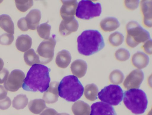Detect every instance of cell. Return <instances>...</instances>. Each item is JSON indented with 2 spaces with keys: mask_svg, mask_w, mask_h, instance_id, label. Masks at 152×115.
Listing matches in <instances>:
<instances>
[{
  "mask_svg": "<svg viewBox=\"0 0 152 115\" xmlns=\"http://www.w3.org/2000/svg\"><path fill=\"white\" fill-rule=\"evenodd\" d=\"M50 68L44 65L35 64L28 71L22 85L25 90L43 93L48 88L50 79Z\"/></svg>",
  "mask_w": 152,
  "mask_h": 115,
  "instance_id": "obj_1",
  "label": "cell"
},
{
  "mask_svg": "<svg viewBox=\"0 0 152 115\" xmlns=\"http://www.w3.org/2000/svg\"><path fill=\"white\" fill-rule=\"evenodd\" d=\"M77 50L81 54L89 56L102 49L105 46L103 37L96 30L83 31L77 37Z\"/></svg>",
  "mask_w": 152,
  "mask_h": 115,
  "instance_id": "obj_2",
  "label": "cell"
},
{
  "mask_svg": "<svg viewBox=\"0 0 152 115\" xmlns=\"http://www.w3.org/2000/svg\"><path fill=\"white\" fill-rule=\"evenodd\" d=\"M59 95L66 101L75 102L82 96L84 88L78 78L73 75L64 77L58 86Z\"/></svg>",
  "mask_w": 152,
  "mask_h": 115,
  "instance_id": "obj_3",
  "label": "cell"
},
{
  "mask_svg": "<svg viewBox=\"0 0 152 115\" xmlns=\"http://www.w3.org/2000/svg\"><path fill=\"white\" fill-rule=\"evenodd\" d=\"M123 101L126 107L136 114L143 113L147 108V97L141 89H132L125 91Z\"/></svg>",
  "mask_w": 152,
  "mask_h": 115,
  "instance_id": "obj_4",
  "label": "cell"
},
{
  "mask_svg": "<svg viewBox=\"0 0 152 115\" xmlns=\"http://www.w3.org/2000/svg\"><path fill=\"white\" fill-rule=\"evenodd\" d=\"M126 42L131 47H134L140 43L151 39L149 32L136 21L129 22L126 25Z\"/></svg>",
  "mask_w": 152,
  "mask_h": 115,
  "instance_id": "obj_5",
  "label": "cell"
},
{
  "mask_svg": "<svg viewBox=\"0 0 152 115\" xmlns=\"http://www.w3.org/2000/svg\"><path fill=\"white\" fill-rule=\"evenodd\" d=\"M102 12L101 4L91 1L82 0L78 3L76 16L80 19L88 20L100 16Z\"/></svg>",
  "mask_w": 152,
  "mask_h": 115,
  "instance_id": "obj_6",
  "label": "cell"
},
{
  "mask_svg": "<svg viewBox=\"0 0 152 115\" xmlns=\"http://www.w3.org/2000/svg\"><path fill=\"white\" fill-rule=\"evenodd\" d=\"M102 101L113 106L118 105L122 101L123 92L118 85H110L104 87L98 94Z\"/></svg>",
  "mask_w": 152,
  "mask_h": 115,
  "instance_id": "obj_7",
  "label": "cell"
},
{
  "mask_svg": "<svg viewBox=\"0 0 152 115\" xmlns=\"http://www.w3.org/2000/svg\"><path fill=\"white\" fill-rule=\"evenodd\" d=\"M56 44V41L54 36L44 40L40 43L36 51L40 63L46 64L52 61Z\"/></svg>",
  "mask_w": 152,
  "mask_h": 115,
  "instance_id": "obj_8",
  "label": "cell"
},
{
  "mask_svg": "<svg viewBox=\"0 0 152 115\" xmlns=\"http://www.w3.org/2000/svg\"><path fill=\"white\" fill-rule=\"evenodd\" d=\"M25 75L21 70L15 69L11 72L4 83L7 90L11 92L17 91L22 86Z\"/></svg>",
  "mask_w": 152,
  "mask_h": 115,
  "instance_id": "obj_9",
  "label": "cell"
},
{
  "mask_svg": "<svg viewBox=\"0 0 152 115\" xmlns=\"http://www.w3.org/2000/svg\"><path fill=\"white\" fill-rule=\"evenodd\" d=\"M144 78V73L141 70L138 69L134 70L127 76L123 85L127 89L139 88Z\"/></svg>",
  "mask_w": 152,
  "mask_h": 115,
  "instance_id": "obj_10",
  "label": "cell"
},
{
  "mask_svg": "<svg viewBox=\"0 0 152 115\" xmlns=\"http://www.w3.org/2000/svg\"><path fill=\"white\" fill-rule=\"evenodd\" d=\"M90 115H117L114 108L106 103L98 102L91 106Z\"/></svg>",
  "mask_w": 152,
  "mask_h": 115,
  "instance_id": "obj_11",
  "label": "cell"
},
{
  "mask_svg": "<svg viewBox=\"0 0 152 115\" xmlns=\"http://www.w3.org/2000/svg\"><path fill=\"white\" fill-rule=\"evenodd\" d=\"M63 4L60 9V14L63 20L74 17L78 2L77 0H61Z\"/></svg>",
  "mask_w": 152,
  "mask_h": 115,
  "instance_id": "obj_12",
  "label": "cell"
},
{
  "mask_svg": "<svg viewBox=\"0 0 152 115\" xmlns=\"http://www.w3.org/2000/svg\"><path fill=\"white\" fill-rule=\"evenodd\" d=\"M78 27V22L74 17L63 20L60 24L59 31L62 36H66L72 32L76 31Z\"/></svg>",
  "mask_w": 152,
  "mask_h": 115,
  "instance_id": "obj_13",
  "label": "cell"
},
{
  "mask_svg": "<svg viewBox=\"0 0 152 115\" xmlns=\"http://www.w3.org/2000/svg\"><path fill=\"white\" fill-rule=\"evenodd\" d=\"M58 82H51L46 91L44 93L43 99L48 104H53L56 102L58 100Z\"/></svg>",
  "mask_w": 152,
  "mask_h": 115,
  "instance_id": "obj_14",
  "label": "cell"
},
{
  "mask_svg": "<svg viewBox=\"0 0 152 115\" xmlns=\"http://www.w3.org/2000/svg\"><path fill=\"white\" fill-rule=\"evenodd\" d=\"M41 12L36 9L31 10L25 17L28 29H36L39 23L41 18Z\"/></svg>",
  "mask_w": 152,
  "mask_h": 115,
  "instance_id": "obj_15",
  "label": "cell"
},
{
  "mask_svg": "<svg viewBox=\"0 0 152 115\" xmlns=\"http://www.w3.org/2000/svg\"><path fill=\"white\" fill-rule=\"evenodd\" d=\"M141 10L143 15V23L146 27H152V0H142Z\"/></svg>",
  "mask_w": 152,
  "mask_h": 115,
  "instance_id": "obj_16",
  "label": "cell"
},
{
  "mask_svg": "<svg viewBox=\"0 0 152 115\" xmlns=\"http://www.w3.org/2000/svg\"><path fill=\"white\" fill-rule=\"evenodd\" d=\"M71 70L72 74L78 78H81L86 74L87 68L86 62L81 59L73 61L71 64Z\"/></svg>",
  "mask_w": 152,
  "mask_h": 115,
  "instance_id": "obj_17",
  "label": "cell"
},
{
  "mask_svg": "<svg viewBox=\"0 0 152 115\" xmlns=\"http://www.w3.org/2000/svg\"><path fill=\"white\" fill-rule=\"evenodd\" d=\"M133 65L139 69L145 67L149 62L148 56L144 53L140 51L137 52L135 53L132 58Z\"/></svg>",
  "mask_w": 152,
  "mask_h": 115,
  "instance_id": "obj_18",
  "label": "cell"
},
{
  "mask_svg": "<svg viewBox=\"0 0 152 115\" xmlns=\"http://www.w3.org/2000/svg\"><path fill=\"white\" fill-rule=\"evenodd\" d=\"M32 44V39L27 34H22L18 37L15 45L18 50L24 52L31 47Z\"/></svg>",
  "mask_w": 152,
  "mask_h": 115,
  "instance_id": "obj_19",
  "label": "cell"
},
{
  "mask_svg": "<svg viewBox=\"0 0 152 115\" xmlns=\"http://www.w3.org/2000/svg\"><path fill=\"white\" fill-rule=\"evenodd\" d=\"M71 58L70 53L68 51L63 50L57 53L56 59V63L59 67L65 68L69 65Z\"/></svg>",
  "mask_w": 152,
  "mask_h": 115,
  "instance_id": "obj_20",
  "label": "cell"
},
{
  "mask_svg": "<svg viewBox=\"0 0 152 115\" xmlns=\"http://www.w3.org/2000/svg\"><path fill=\"white\" fill-rule=\"evenodd\" d=\"M74 115H90L91 109L89 105L82 101L75 102L72 107Z\"/></svg>",
  "mask_w": 152,
  "mask_h": 115,
  "instance_id": "obj_21",
  "label": "cell"
},
{
  "mask_svg": "<svg viewBox=\"0 0 152 115\" xmlns=\"http://www.w3.org/2000/svg\"><path fill=\"white\" fill-rule=\"evenodd\" d=\"M120 24L118 20L114 17H108L102 19L101 22V28L105 32L113 31L118 28Z\"/></svg>",
  "mask_w": 152,
  "mask_h": 115,
  "instance_id": "obj_22",
  "label": "cell"
},
{
  "mask_svg": "<svg viewBox=\"0 0 152 115\" xmlns=\"http://www.w3.org/2000/svg\"><path fill=\"white\" fill-rule=\"evenodd\" d=\"M0 27L9 34H14V23L9 15L4 14L0 15Z\"/></svg>",
  "mask_w": 152,
  "mask_h": 115,
  "instance_id": "obj_23",
  "label": "cell"
},
{
  "mask_svg": "<svg viewBox=\"0 0 152 115\" xmlns=\"http://www.w3.org/2000/svg\"><path fill=\"white\" fill-rule=\"evenodd\" d=\"M28 108L33 113L39 114L47 107L43 99H36L30 101L28 104Z\"/></svg>",
  "mask_w": 152,
  "mask_h": 115,
  "instance_id": "obj_24",
  "label": "cell"
},
{
  "mask_svg": "<svg viewBox=\"0 0 152 115\" xmlns=\"http://www.w3.org/2000/svg\"><path fill=\"white\" fill-rule=\"evenodd\" d=\"M99 90L97 86L93 83L88 84L84 88V95L88 100L93 101L97 99Z\"/></svg>",
  "mask_w": 152,
  "mask_h": 115,
  "instance_id": "obj_25",
  "label": "cell"
},
{
  "mask_svg": "<svg viewBox=\"0 0 152 115\" xmlns=\"http://www.w3.org/2000/svg\"><path fill=\"white\" fill-rule=\"evenodd\" d=\"M23 57L26 63L29 66L40 63L39 57L33 49H30L25 52Z\"/></svg>",
  "mask_w": 152,
  "mask_h": 115,
  "instance_id": "obj_26",
  "label": "cell"
},
{
  "mask_svg": "<svg viewBox=\"0 0 152 115\" xmlns=\"http://www.w3.org/2000/svg\"><path fill=\"white\" fill-rule=\"evenodd\" d=\"M28 99L26 96L20 94L15 97L12 101V106L17 110L24 109L27 105Z\"/></svg>",
  "mask_w": 152,
  "mask_h": 115,
  "instance_id": "obj_27",
  "label": "cell"
},
{
  "mask_svg": "<svg viewBox=\"0 0 152 115\" xmlns=\"http://www.w3.org/2000/svg\"><path fill=\"white\" fill-rule=\"evenodd\" d=\"M51 29L50 25L47 23H43L37 26V31L41 38L46 40L49 38Z\"/></svg>",
  "mask_w": 152,
  "mask_h": 115,
  "instance_id": "obj_28",
  "label": "cell"
},
{
  "mask_svg": "<svg viewBox=\"0 0 152 115\" xmlns=\"http://www.w3.org/2000/svg\"><path fill=\"white\" fill-rule=\"evenodd\" d=\"M110 43L114 46H118L121 45L124 40L122 34L118 32H115L110 35L108 38Z\"/></svg>",
  "mask_w": 152,
  "mask_h": 115,
  "instance_id": "obj_29",
  "label": "cell"
},
{
  "mask_svg": "<svg viewBox=\"0 0 152 115\" xmlns=\"http://www.w3.org/2000/svg\"><path fill=\"white\" fill-rule=\"evenodd\" d=\"M124 78V76L123 73L118 70L113 71L109 76L110 82L115 84L121 83L123 82Z\"/></svg>",
  "mask_w": 152,
  "mask_h": 115,
  "instance_id": "obj_30",
  "label": "cell"
},
{
  "mask_svg": "<svg viewBox=\"0 0 152 115\" xmlns=\"http://www.w3.org/2000/svg\"><path fill=\"white\" fill-rule=\"evenodd\" d=\"M16 7L22 12H25L33 5V0H15Z\"/></svg>",
  "mask_w": 152,
  "mask_h": 115,
  "instance_id": "obj_31",
  "label": "cell"
},
{
  "mask_svg": "<svg viewBox=\"0 0 152 115\" xmlns=\"http://www.w3.org/2000/svg\"><path fill=\"white\" fill-rule=\"evenodd\" d=\"M115 56L118 60L124 61L128 59L130 57L129 52L126 49L121 48L118 49L115 52Z\"/></svg>",
  "mask_w": 152,
  "mask_h": 115,
  "instance_id": "obj_32",
  "label": "cell"
},
{
  "mask_svg": "<svg viewBox=\"0 0 152 115\" xmlns=\"http://www.w3.org/2000/svg\"><path fill=\"white\" fill-rule=\"evenodd\" d=\"M12 34L5 33L0 36V44L3 45H9L14 40Z\"/></svg>",
  "mask_w": 152,
  "mask_h": 115,
  "instance_id": "obj_33",
  "label": "cell"
},
{
  "mask_svg": "<svg viewBox=\"0 0 152 115\" xmlns=\"http://www.w3.org/2000/svg\"><path fill=\"white\" fill-rule=\"evenodd\" d=\"M139 0H126L124 2L125 6L128 9L134 10L138 6Z\"/></svg>",
  "mask_w": 152,
  "mask_h": 115,
  "instance_id": "obj_34",
  "label": "cell"
},
{
  "mask_svg": "<svg viewBox=\"0 0 152 115\" xmlns=\"http://www.w3.org/2000/svg\"><path fill=\"white\" fill-rule=\"evenodd\" d=\"M11 104V101L10 98L7 96L4 99L0 100V109L6 110L10 107Z\"/></svg>",
  "mask_w": 152,
  "mask_h": 115,
  "instance_id": "obj_35",
  "label": "cell"
},
{
  "mask_svg": "<svg viewBox=\"0 0 152 115\" xmlns=\"http://www.w3.org/2000/svg\"><path fill=\"white\" fill-rule=\"evenodd\" d=\"M17 25L18 27L23 31H26L28 30L25 17L20 19L18 22Z\"/></svg>",
  "mask_w": 152,
  "mask_h": 115,
  "instance_id": "obj_36",
  "label": "cell"
},
{
  "mask_svg": "<svg viewBox=\"0 0 152 115\" xmlns=\"http://www.w3.org/2000/svg\"><path fill=\"white\" fill-rule=\"evenodd\" d=\"M152 40H148L144 44L143 48L147 54L151 55L152 54Z\"/></svg>",
  "mask_w": 152,
  "mask_h": 115,
  "instance_id": "obj_37",
  "label": "cell"
},
{
  "mask_svg": "<svg viewBox=\"0 0 152 115\" xmlns=\"http://www.w3.org/2000/svg\"><path fill=\"white\" fill-rule=\"evenodd\" d=\"M9 71L6 68H4L0 71V84L4 83L7 80L9 75Z\"/></svg>",
  "mask_w": 152,
  "mask_h": 115,
  "instance_id": "obj_38",
  "label": "cell"
},
{
  "mask_svg": "<svg viewBox=\"0 0 152 115\" xmlns=\"http://www.w3.org/2000/svg\"><path fill=\"white\" fill-rule=\"evenodd\" d=\"M57 112L54 109L48 108L41 113L40 115H56Z\"/></svg>",
  "mask_w": 152,
  "mask_h": 115,
  "instance_id": "obj_39",
  "label": "cell"
},
{
  "mask_svg": "<svg viewBox=\"0 0 152 115\" xmlns=\"http://www.w3.org/2000/svg\"><path fill=\"white\" fill-rule=\"evenodd\" d=\"M7 91L3 86L0 85V100L4 99L7 97Z\"/></svg>",
  "mask_w": 152,
  "mask_h": 115,
  "instance_id": "obj_40",
  "label": "cell"
},
{
  "mask_svg": "<svg viewBox=\"0 0 152 115\" xmlns=\"http://www.w3.org/2000/svg\"><path fill=\"white\" fill-rule=\"evenodd\" d=\"M4 65V62L2 59L0 58V71L3 68Z\"/></svg>",
  "mask_w": 152,
  "mask_h": 115,
  "instance_id": "obj_41",
  "label": "cell"
},
{
  "mask_svg": "<svg viewBox=\"0 0 152 115\" xmlns=\"http://www.w3.org/2000/svg\"><path fill=\"white\" fill-rule=\"evenodd\" d=\"M56 115H70L68 114L65 113H57Z\"/></svg>",
  "mask_w": 152,
  "mask_h": 115,
  "instance_id": "obj_42",
  "label": "cell"
}]
</instances>
